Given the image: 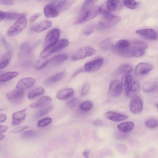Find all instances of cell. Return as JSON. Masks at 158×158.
<instances>
[{
  "label": "cell",
  "instance_id": "1",
  "mask_svg": "<svg viewBox=\"0 0 158 158\" xmlns=\"http://www.w3.org/2000/svg\"><path fill=\"white\" fill-rule=\"evenodd\" d=\"M121 19L120 17L111 14L104 16L98 22L97 28L99 30L110 28L119 23Z\"/></svg>",
  "mask_w": 158,
  "mask_h": 158
},
{
  "label": "cell",
  "instance_id": "2",
  "mask_svg": "<svg viewBox=\"0 0 158 158\" xmlns=\"http://www.w3.org/2000/svg\"><path fill=\"white\" fill-rule=\"evenodd\" d=\"M69 44V41L66 39L59 40L54 45L44 49L40 53V56L42 58H46L51 54L66 47Z\"/></svg>",
  "mask_w": 158,
  "mask_h": 158
},
{
  "label": "cell",
  "instance_id": "3",
  "mask_svg": "<svg viewBox=\"0 0 158 158\" xmlns=\"http://www.w3.org/2000/svg\"><path fill=\"white\" fill-rule=\"evenodd\" d=\"M27 23L26 16L24 15L17 20L8 29L7 35L10 37L16 35L20 33L25 28Z\"/></svg>",
  "mask_w": 158,
  "mask_h": 158
},
{
  "label": "cell",
  "instance_id": "4",
  "mask_svg": "<svg viewBox=\"0 0 158 158\" xmlns=\"http://www.w3.org/2000/svg\"><path fill=\"white\" fill-rule=\"evenodd\" d=\"M60 35L59 30L57 28L50 31L46 35L44 44V49H46L55 44L59 40Z\"/></svg>",
  "mask_w": 158,
  "mask_h": 158
},
{
  "label": "cell",
  "instance_id": "5",
  "mask_svg": "<svg viewBox=\"0 0 158 158\" xmlns=\"http://www.w3.org/2000/svg\"><path fill=\"white\" fill-rule=\"evenodd\" d=\"M96 52V50L90 46H85L80 48L72 56V60H77L82 59L87 56L94 55Z\"/></svg>",
  "mask_w": 158,
  "mask_h": 158
},
{
  "label": "cell",
  "instance_id": "6",
  "mask_svg": "<svg viewBox=\"0 0 158 158\" xmlns=\"http://www.w3.org/2000/svg\"><path fill=\"white\" fill-rule=\"evenodd\" d=\"M24 95V90L16 88L6 94L8 100L12 103H17L21 101Z\"/></svg>",
  "mask_w": 158,
  "mask_h": 158
},
{
  "label": "cell",
  "instance_id": "7",
  "mask_svg": "<svg viewBox=\"0 0 158 158\" xmlns=\"http://www.w3.org/2000/svg\"><path fill=\"white\" fill-rule=\"evenodd\" d=\"M130 111L133 113H140L143 109L142 101L141 98L136 95L132 97L130 105Z\"/></svg>",
  "mask_w": 158,
  "mask_h": 158
},
{
  "label": "cell",
  "instance_id": "8",
  "mask_svg": "<svg viewBox=\"0 0 158 158\" xmlns=\"http://www.w3.org/2000/svg\"><path fill=\"white\" fill-rule=\"evenodd\" d=\"M97 0H85L81 7L80 12L76 22L80 23L85 13L94 6Z\"/></svg>",
  "mask_w": 158,
  "mask_h": 158
},
{
  "label": "cell",
  "instance_id": "9",
  "mask_svg": "<svg viewBox=\"0 0 158 158\" xmlns=\"http://www.w3.org/2000/svg\"><path fill=\"white\" fill-rule=\"evenodd\" d=\"M122 90V86L118 80H114L110 83L108 91L109 95L112 97H117L121 94Z\"/></svg>",
  "mask_w": 158,
  "mask_h": 158
},
{
  "label": "cell",
  "instance_id": "10",
  "mask_svg": "<svg viewBox=\"0 0 158 158\" xmlns=\"http://www.w3.org/2000/svg\"><path fill=\"white\" fill-rule=\"evenodd\" d=\"M103 60L102 58H98L94 60L86 63L84 67L85 71L92 72L98 70L102 66Z\"/></svg>",
  "mask_w": 158,
  "mask_h": 158
},
{
  "label": "cell",
  "instance_id": "11",
  "mask_svg": "<svg viewBox=\"0 0 158 158\" xmlns=\"http://www.w3.org/2000/svg\"><path fill=\"white\" fill-rule=\"evenodd\" d=\"M136 33L146 39L151 40H156L157 35L156 31L150 28H146L137 30Z\"/></svg>",
  "mask_w": 158,
  "mask_h": 158
},
{
  "label": "cell",
  "instance_id": "12",
  "mask_svg": "<svg viewBox=\"0 0 158 158\" xmlns=\"http://www.w3.org/2000/svg\"><path fill=\"white\" fill-rule=\"evenodd\" d=\"M153 69V66L152 64L145 62H141L136 65L135 71L137 74L144 75L148 74Z\"/></svg>",
  "mask_w": 158,
  "mask_h": 158
},
{
  "label": "cell",
  "instance_id": "13",
  "mask_svg": "<svg viewBox=\"0 0 158 158\" xmlns=\"http://www.w3.org/2000/svg\"><path fill=\"white\" fill-rule=\"evenodd\" d=\"M27 109L25 108L18 111L13 114L12 124L13 125H18L24 121L26 116Z\"/></svg>",
  "mask_w": 158,
  "mask_h": 158
},
{
  "label": "cell",
  "instance_id": "14",
  "mask_svg": "<svg viewBox=\"0 0 158 158\" xmlns=\"http://www.w3.org/2000/svg\"><path fill=\"white\" fill-rule=\"evenodd\" d=\"M51 101V98L47 96H44L36 101L31 104L29 106L33 108H41L48 105Z\"/></svg>",
  "mask_w": 158,
  "mask_h": 158
},
{
  "label": "cell",
  "instance_id": "15",
  "mask_svg": "<svg viewBox=\"0 0 158 158\" xmlns=\"http://www.w3.org/2000/svg\"><path fill=\"white\" fill-rule=\"evenodd\" d=\"M105 115L108 119L115 122H118L126 119L127 116L113 111H108L105 114Z\"/></svg>",
  "mask_w": 158,
  "mask_h": 158
},
{
  "label": "cell",
  "instance_id": "16",
  "mask_svg": "<svg viewBox=\"0 0 158 158\" xmlns=\"http://www.w3.org/2000/svg\"><path fill=\"white\" fill-rule=\"evenodd\" d=\"M99 14V7L94 6L85 13L84 17L80 22V23H82L92 19L96 17Z\"/></svg>",
  "mask_w": 158,
  "mask_h": 158
},
{
  "label": "cell",
  "instance_id": "17",
  "mask_svg": "<svg viewBox=\"0 0 158 158\" xmlns=\"http://www.w3.org/2000/svg\"><path fill=\"white\" fill-rule=\"evenodd\" d=\"M44 11L45 16L48 18L56 17L60 13L56 7L51 4L46 5Z\"/></svg>",
  "mask_w": 158,
  "mask_h": 158
},
{
  "label": "cell",
  "instance_id": "18",
  "mask_svg": "<svg viewBox=\"0 0 158 158\" xmlns=\"http://www.w3.org/2000/svg\"><path fill=\"white\" fill-rule=\"evenodd\" d=\"M35 80L31 77H26L21 79L17 83L16 87L23 89L32 86L35 83Z\"/></svg>",
  "mask_w": 158,
  "mask_h": 158
},
{
  "label": "cell",
  "instance_id": "19",
  "mask_svg": "<svg viewBox=\"0 0 158 158\" xmlns=\"http://www.w3.org/2000/svg\"><path fill=\"white\" fill-rule=\"evenodd\" d=\"M74 94V91L70 88H67L59 91L56 95L57 98L60 100H65L72 96Z\"/></svg>",
  "mask_w": 158,
  "mask_h": 158
},
{
  "label": "cell",
  "instance_id": "20",
  "mask_svg": "<svg viewBox=\"0 0 158 158\" xmlns=\"http://www.w3.org/2000/svg\"><path fill=\"white\" fill-rule=\"evenodd\" d=\"M52 26V23L51 21L44 20L34 25L33 29L35 32L39 33L47 30Z\"/></svg>",
  "mask_w": 158,
  "mask_h": 158
},
{
  "label": "cell",
  "instance_id": "21",
  "mask_svg": "<svg viewBox=\"0 0 158 158\" xmlns=\"http://www.w3.org/2000/svg\"><path fill=\"white\" fill-rule=\"evenodd\" d=\"M68 55L62 54L55 56L50 59L48 62L52 65H58L63 63L68 58Z\"/></svg>",
  "mask_w": 158,
  "mask_h": 158
},
{
  "label": "cell",
  "instance_id": "22",
  "mask_svg": "<svg viewBox=\"0 0 158 158\" xmlns=\"http://www.w3.org/2000/svg\"><path fill=\"white\" fill-rule=\"evenodd\" d=\"M65 73V71L57 73L47 79L45 81L44 83L46 85H49L56 83L63 78Z\"/></svg>",
  "mask_w": 158,
  "mask_h": 158
},
{
  "label": "cell",
  "instance_id": "23",
  "mask_svg": "<svg viewBox=\"0 0 158 158\" xmlns=\"http://www.w3.org/2000/svg\"><path fill=\"white\" fill-rule=\"evenodd\" d=\"M132 77L131 75L128 73L123 76L122 78L121 83L124 88L126 94L127 95L132 84Z\"/></svg>",
  "mask_w": 158,
  "mask_h": 158
},
{
  "label": "cell",
  "instance_id": "24",
  "mask_svg": "<svg viewBox=\"0 0 158 158\" xmlns=\"http://www.w3.org/2000/svg\"><path fill=\"white\" fill-rule=\"evenodd\" d=\"M130 42L127 40H121L118 41L114 46V48L118 53H119L128 49Z\"/></svg>",
  "mask_w": 158,
  "mask_h": 158
},
{
  "label": "cell",
  "instance_id": "25",
  "mask_svg": "<svg viewBox=\"0 0 158 158\" xmlns=\"http://www.w3.org/2000/svg\"><path fill=\"white\" fill-rule=\"evenodd\" d=\"M12 52L9 51L4 54L0 60V70L6 67L9 63L12 57Z\"/></svg>",
  "mask_w": 158,
  "mask_h": 158
},
{
  "label": "cell",
  "instance_id": "26",
  "mask_svg": "<svg viewBox=\"0 0 158 158\" xmlns=\"http://www.w3.org/2000/svg\"><path fill=\"white\" fill-rule=\"evenodd\" d=\"M135 126L133 123L131 122H125L119 124L117 127L119 130L123 132H129L132 130Z\"/></svg>",
  "mask_w": 158,
  "mask_h": 158
},
{
  "label": "cell",
  "instance_id": "27",
  "mask_svg": "<svg viewBox=\"0 0 158 158\" xmlns=\"http://www.w3.org/2000/svg\"><path fill=\"white\" fill-rule=\"evenodd\" d=\"M130 47L136 50L144 51L147 48L148 45L143 41L136 40L130 43Z\"/></svg>",
  "mask_w": 158,
  "mask_h": 158
},
{
  "label": "cell",
  "instance_id": "28",
  "mask_svg": "<svg viewBox=\"0 0 158 158\" xmlns=\"http://www.w3.org/2000/svg\"><path fill=\"white\" fill-rule=\"evenodd\" d=\"M139 90L140 85L139 81L136 80H134L132 82L127 96L133 97L136 95Z\"/></svg>",
  "mask_w": 158,
  "mask_h": 158
},
{
  "label": "cell",
  "instance_id": "29",
  "mask_svg": "<svg viewBox=\"0 0 158 158\" xmlns=\"http://www.w3.org/2000/svg\"><path fill=\"white\" fill-rule=\"evenodd\" d=\"M157 83L155 81H148L144 83L142 86L143 91L149 93L153 91L156 88Z\"/></svg>",
  "mask_w": 158,
  "mask_h": 158
},
{
  "label": "cell",
  "instance_id": "30",
  "mask_svg": "<svg viewBox=\"0 0 158 158\" xmlns=\"http://www.w3.org/2000/svg\"><path fill=\"white\" fill-rule=\"evenodd\" d=\"M19 74L16 71L8 72L0 75V82H4L11 80Z\"/></svg>",
  "mask_w": 158,
  "mask_h": 158
},
{
  "label": "cell",
  "instance_id": "31",
  "mask_svg": "<svg viewBox=\"0 0 158 158\" xmlns=\"http://www.w3.org/2000/svg\"><path fill=\"white\" fill-rule=\"evenodd\" d=\"M106 3L108 10L110 12L117 10L120 5V0H107Z\"/></svg>",
  "mask_w": 158,
  "mask_h": 158
},
{
  "label": "cell",
  "instance_id": "32",
  "mask_svg": "<svg viewBox=\"0 0 158 158\" xmlns=\"http://www.w3.org/2000/svg\"><path fill=\"white\" fill-rule=\"evenodd\" d=\"M44 92V89L42 87L37 88L29 92L28 94L27 97L29 99H32L42 95Z\"/></svg>",
  "mask_w": 158,
  "mask_h": 158
},
{
  "label": "cell",
  "instance_id": "33",
  "mask_svg": "<svg viewBox=\"0 0 158 158\" xmlns=\"http://www.w3.org/2000/svg\"><path fill=\"white\" fill-rule=\"evenodd\" d=\"M132 70V67L128 64H124L119 66L115 71V74H128Z\"/></svg>",
  "mask_w": 158,
  "mask_h": 158
},
{
  "label": "cell",
  "instance_id": "34",
  "mask_svg": "<svg viewBox=\"0 0 158 158\" xmlns=\"http://www.w3.org/2000/svg\"><path fill=\"white\" fill-rule=\"evenodd\" d=\"M112 42L110 39H106L102 41L99 45L100 48L103 51H106L112 47Z\"/></svg>",
  "mask_w": 158,
  "mask_h": 158
},
{
  "label": "cell",
  "instance_id": "35",
  "mask_svg": "<svg viewBox=\"0 0 158 158\" xmlns=\"http://www.w3.org/2000/svg\"><path fill=\"white\" fill-rule=\"evenodd\" d=\"M6 19L9 20H18L23 16L25 15L24 13H17L13 12H7L6 13Z\"/></svg>",
  "mask_w": 158,
  "mask_h": 158
},
{
  "label": "cell",
  "instance_id": "36",
  "mask_svg": "<svg viewBox=\"0 0 158 158\" xmlns=\"http://www.w3.org/2000/svg\"><path fill=\"white\" fill-rule=\"evenodd\" d=\"M93 103L90 101H85L82 102L79 106L80 108L82 110L87 111L90 110L92 107Z\"/></svg>",
  "mask_w": 158,
  "mask_h": 158
},
{
  "label": "cell",
  "instance_id": "37",
  "mask_svg": "<svg viewBox=\"0 0 158 158\" xmlns=\"http://www.w3.org/2000/svg\"><path fill=\"white\" fill-rule=\"evenodd\" d=\"M37 134L36 132L33 130H28L22 132L21 135V137L24 139L31 138L35 137Z\"/></svg>",
  "mask_w": 158,
  "mask_h": 158
},
{
  "label": "cell",
  "instance_id": "38",
  "mask_svg": "<svg viewBox=\"0 0 158 158\" xmlns=\"http://www.w3.org/2000/svg\"><path fill=\"white\" fill-rule=\"evenodd\" d=\"M123 2L126 7L131 9L136 8L139 5V3L135 0H123Z\"/></svg>",
  "mask_w": 158,
  "mask_h": 158
},
{
  "label": "cell",
  "instance_id": "39",
  "mask_svg": "<svg viewBox=\"0 0 158 158\" xmlns=\"http://www.w3.org/2000/svg\"><path fill=\"white\" fill-rule=\"evenodd\" d=\"M52 121V119L50 117H46L39 120L37 123V127H42L49 124Z\"/></svg>",
  "mask_w": 158,
  "mask_h": 158
},
{
  "label": "cell",
  "instance_id": "40",
  "mask_svg": "<svg viewBox=\"0 0 158 158\" xmlns=\"http://www.w3.org/2000/svg\"><path fill=\"white\" fill-rule=\"evenodd\" d=\"M41 59L39 60L35 65V68L36 70H40L44 68L48 64V60L47 59Z\"/></svg>",
  "mask_w": 158,
  "mask_h": 158
},
{
  "label": "cell",
  "instance_id": "41",
  "mask_svg": "<svg viewBox=\"0 0 158 158\" xmlns=\"http://www.w3.org/2000/svg\"><path fill=\"white\" fill-rule=\"evenodd\" d=\"M146 126L150 128H155L157 127V120L155 118H150L147 120L145 123Z\"/></svg>",
  "mask_w": 158,
  "mask_h": 158
},
{
  "label": "cell",
  "instance_id": "42",
  "mask_svg": "<svg viewBox=\"0 0 158 158\" xmlns=\"http://www.w3.org/2000/svg\"><path fill=\"white\" fill-rule=\"evenodd\" d=\"M99 14L103 16L111 14V12L108 10L106 2L102 4L99 6Z\"/></svg>",
  "mask_w": 158,
  "mask_h": 158
},
{
  "label": "cell",
  "instance_id": "43",
  "mask_svg": "<svg viewBox=\"0 0 158 158\" xmlns=\"http://www.w3.org/2000/svg\"><path fill=\"white\" fill-rule=\"evenodd\" d=\"M77 0H64V1L63 11L69 9Z\"/></svg>",
  "mask_w": 158,
  "mask_h": 158
},
{
  "label": "cell",
  "instance_id": "44",
  "mask_svg": "<svg viewBox=\"0 0 158 158\" xmlns=\"http://www.w3.org/2000/svg\"><path fill=\"white\" fill-rule=\"evenodd\" d=\"M94 25L93 24H90L86 27L84 29L83 33L85 35H89L91 34L94 30Z\"/></svg>",
  "mask_w": 158,
  "mask_h": 158
},
{
  "label": "cell",
  "instance_id": "45",
  "mask_svg": "<svg viewBox=\"0 0 158 158\" xmlns=\"http://www.w3.org/2000/svg\"><path fill=\"white\" fill-rule=\"evenodd\" d=\"M90 87L89 83H85L83 86L81 90V95L82 96L85 95L89 92Z\"/></svg>",
  "mask_w": 158,
  "mask_h": 158
},
{
  "label": "cell",
  "instance_id": "46",
  "mask_svg": "<svg viewBox=\"0 0 158 158\" xmlns=\"http://www.w3.org/2000/svg\"><path fill=\"white\" fill-rule=\"evenodd\" d=\"M77 99L74 98L69 100L66 103V106L69 108H73L76 105L77 103Z\"/></svg>",
  "mask_w": 158,
  "mask_h": 158
},
{
  "label": "cell",
  "instance_id": "47",
  "mask_svg": "<svg viewBox=\"0 0 158 158\" xmlns=\"http://www.w3.org/2000/svg\"><path fill=\"white\" fill-rule=\"evenodd\" d=\"M52 106H50L46 108L40 110L38 112V115L40 116H42L48 113L52 109Z\"/></svg>",
  "mask_w": 158,
  "mask_h": 158
},
{
  "label": "cell",
  "instance_id": "48",
  "mask_svg": "<svg viewBox=\"0 0 158 158\" xmlns=\"http://www.w3.org/2000/svg\"><path fill=\"white\" fill-rule=\"evenodd\" d=\"M28 127V126L27 125L19 126L12 130L11 132L13 133H19L24 131Z\"/></svg>",
  "mask_w": 158,
  "mask_h": 158
},
{
  "label": "cell",
  "instance_id": "49",
  "mask_svg": "<svg viewBox=\"0 0 158 158\" xmlns=\"http://www.w3.org/2000/svg\"><path fill=\"white\" fill-rule=\"evenodd\" d=\"M14 4L11 0H0V4L5 5H12Z\"/></svg>",
  "mask_w": 158,
  "mask_h": 158
},
{
  "label": "cell",
  "instance_id": "50",
  "mask_svg": "<svg viewBox=\"0 0 158 158\" xmlns=\"http://www.w3.org/2000/svg\"><path fill=\"white\" fill-rule=\"evenodd\" d=\"M41 15L40 13H37L31 16L30 18V21L31 22L35 21Z\"/></svg>",
  "mask_w": 158,
  "mask_h": 158
},
{
  "label": "cell",
  "instance_id": "51",
  "mask_svg": "<svg viewBox=\"0 0 158 158\" xmlns=\"http://www.w3.org/2000/svg\"><path fill=\"white\" fill-rule=\"evenodd\" d=\"M93 124L96 126H101L103 124V123L102 121L99 119H96L93 121Z\"/></svg>",
  "mask_w": 158,
  "mask_h": 158
},
{
  "label": "cell",
  "instance_id": "52",
  "mask_svg": "<svg viewBox=\"0 0 158 158\" xmlns=\"http://www.w3.org/2000/svg\"><path fill=\"white\" fill-rule=\"evenodd\" d=\"M8 129V127L7 126L0 125V134L5 132Z\"/></svg>",
  "mask_w": 158,
  "mask_h": 158
},
{
  "label": "cell",
  "instance_id": "53",
  "mask_svg": "<svg viewBox=\"0 0 158 158\" xmlns=\"http://www.w3.org/2000/svg\"><path fill=\"white\" fill-rule=\"evenodd\" d=\"M6 118L7 116L6 114H0V123L5 121Z\"/></svg>",
  "mask_w": 158,
  "mask_h": 158
},
{
  "label": "cell",
  "instance_id": "54",
  "mask_svg": "<svg viewBox=\"0 0 158 158\" xmlns=\"http://www.w3.org/2000/svg\"><path fill=\"white\" fill-rule=\"evenodd\" d=\"M6 17V13L0 10V22L5 19Z\"/></svg>",
  "mask_w": 158,
  "mask_h": 158
},
{
  "label": "cell",
  "instance_id": "55",
  "mask_svg": "<svg viewBox=\"0 0 158 158\" xmlns=\"http://www.w3.org/2000/svg\"><path fill=\"white\" fill-rule=\"evenodd\" d=\"M90 153V152L89 150H85L83 152L82 155L84 157L86 158H89Z\"/></svg>",
  "mask_w": 158,
  "mask_h": 158
},
{
  "label": "cell",
  "instance_id": "56",
  "mask_svg": "<svg viewBox=\"0 0 158 158\" xmlns=\"http://www.w3.org/2000/svg\"><path fill=\"white\" fill-rule=\"evenodd\" d=\"M5 135L2 134H0V140H3L5 137Z\"/></svg>",
  "mask_w": 158,
  "mask_h": 158
},
{
  "label": "cell",
  "instance_id": "57",
  "mask_svg": "<svg viewBox=\"0 0 158 158\" xmlns=\"http://www.w3.org/2000/svg\"><path fill=\"white\" fill-rule=\"evenodd\" d=\"M39 1H42V0H38Z\"/></svg>",
  "mask_w": 158,
  "mask_h": 158
}]
</instances>
